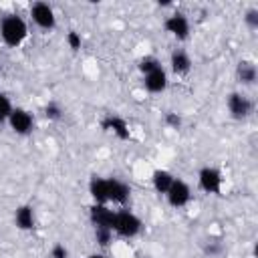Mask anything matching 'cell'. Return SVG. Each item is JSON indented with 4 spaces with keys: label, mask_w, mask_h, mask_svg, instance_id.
Listing matches in <instances>:
<instances>
[{
    "label": "cell",
    "mask_w": 258,
    "mask_h": 258,
    "mask_svg": "<svg viewBox=\"0 0 258 258\" xmlns=\"http://www.w3.org/2000/svg\"><path fill=\"white\" fill-rule=\"evenodd\" d=\"M26 36H28V26H26L22 16L6 14L0 20V38L4 40L6 46L16 48V46H20L26 40Z\"/></svg>",
    "instance_id": "6da1fadb"
},
{
    "label": "cell",
    "mask_w": 258,
    "mask_h": 258,
    "mask_svg": "<svg viewBox=\"0 0 258 258\" xmlns=\"http://www.w3.org/2000/svg\"><path fill=\"white\" fill-rule=\"evenodd\" d=\"M141 220L129 212V210H119L115 212V224H113V232L119 234L121 238H135L141 232Z\"/></svg>",
    "instance_id": "7a4b0ae2"
},
{
    "label": "cell",
    "mask_w": 258,
    "mask_h": 258,
    "mask_svg": "<svg viewBox=\"0 0 258 258\" xmlns=\"http://www.w3.org/2000/svg\"><path fill=\"white\" fill-rule=\"evenodd\" d=\"M30 16H32V22L42 28V30H52L56 26V16H54V10L50 4L46 2H34L30 6Z\"/></svg>",
    "instance_id": "3957f363"
},
{
    "label": "cell",
    "mask_w": 258,
    "mask_h": 258,
    "mask_svg": "<svg viewBox=\"0 0 258 258\" xmlns=\"http://www.w3.org/2000/svg\"><path fill=\"white\" fill-rule=\"evenodd\" d=\"M226 105H228L230 117H232V119H236V121H242V119L250 117L252 107H254V105H252V101H250L246 95L238 93V91H234V93H230V95H228Z\"/></svg>",
    "instance_id": "277c9868"
},
{
    "label": "cell",
    "mask_w": 258,
    "mask_h": 258,
    "mask_svg": "<svg viewBox=\"0 0 258 258\" xmlns=\"http://www.w3.org/2000/svg\"><path fill=\"white\" fill-rule=\"evenodd\" d=\"M198 185L206 194H220L222 189V171L218 167L206 165L198 173Z\"/></svg>",
    "instance_id": "5b68a950"
},
{
    "label": "cell",
    "mask_w": 258,
    "mask_h": 258,
    "mask_svg": "<svg viewBox=\"0 0 258 258\" xmlns=\"http://www.w3.org/2000/svg\"><path fill=\"white\" fill-rule=\"evenodd\" d=\"M163 28L165 32H169L173 38L177 40H187L189 38V20L185 14L181 12H173L163 20Z\"/></svg>",
    "instance_id": "8992f818"
},
{
    "label": "cell",
    "mask_w": 258,
    "mask_h": 258,
    "mask_svg": "<svg viewBox=\"0 0 258 258\" xmlns=\"http://www.w3.org/2000/svg\"><path fill=\"white\" fill-rule=\"evenodd\" d=\"M8 125L16 135H28L34 127V117L30 111H26L22 107H14L8 117Z\"/></svg>",
    "instance_id": "52a82bcc"
},
{
    "label": "cell",
    "mask_w": 258,
    "mask_h": 258,
    "mask_svg": "<svg viewBox=\"0 0 258 258\" xmlns=\"http://www.w3.org/2000/svg\"><path fill=\"white\" fill-rule=\"evenodd\" d=\"M165 198H167V204L171 208H183L191 200V189L183 179L175 177L173 183L169 185V189L165 191Z\"/></svg>",
    "instance_id": "ba28073f"
},
{
    "label": "cell",
    "mask_w": 258,
    "mask_h": 258,
    "mask_svg": "<svg viewBox=\"0 0 258 258\" xmlns=\"http://www.w3.org/2000/svg\"><path fill=\"white\" fill-rule=\"evenodd\" d=\"M91 224L95 228H107V230H113V224H115V212L109 210L107 206L103 204H93L91 206Z\"/></svg>",
    "instance_id": "9c48e42d"
},
{
    "label": "cell",
    "mask_w": 258,
    "mask_h": 258,
    "mask_svg": "<svg viewBox=\"0 0 258 258\" xmlns=\"http://www.w3.org/2000/svg\"><path fill=\"white\" fill-rule=\"evenodd\" d=\"M101 127L105 131H111L113 135H117L121 141H127L131 137V129H129V123L119 117V115H107L103 121H101Z\"/></svg>",
    "instance_id": "30bf717a"
},
{
    "label": "cell",
    "mask_w": 258,
    "mask_h": 258,
    "mask_svg": "<svg viewBox=\"0 0 258 258\" xmlns=\"http://www.w3.org/2000/svg\"><path fill=\"white\" fill-rule=\"evenodd\" d=\"M107 187H109V202L119 204V206H125L129 202L131 187L119 177H107Z\"/></svg>",
    "instance_id": "8fae6325"
},
{
    "label": "cell",
    "mask_w": 258,
    "mask_h": 258,
    "mask_svg": "<svg viewBox=\"0 0 258 258\" xmlns=\"http://www.w3.org/2000/svg\"><path fill=\"white\" fill-rule=\"evenodd\" d=\"M143 87L149 93H163L167 89V73L163 67H157L153 71H149L147 75H143Z\"/></svg>",
    "instance_id": "7c38bea8"
},
{
    "label": "cell",
    "mask_w": 258,
    "mask_h": 258,
    "mask_svg": "<svg viewBox=\"0 0 258 258\" xmlns=\"http://www.w3.org/2000/svg\"><path fill=\"white\" fill-rule=\"evenodd\" d=\"M191 64L194 62H191V58H189V54L185 50H181V48L171 50V54H169V67H171V71L177 77H185L191 71Z\"/></svg>",
    "instance_id": "4fadbf2b"
},
{
    "label": "cell",
    "mask_w": 258,
    "mask_h": 258,
    "mask_svg": "<svg viewBox=\"0 0 258 258\" xmlns=\"http://www.w3.org/2000/svg\"><path fill=\"white\" fill-rule=\"evenodd\" d=\"M89 194L93 198V204H109V187H107V177L93 175L89 181Z\"/></svg>",
    "instance_id": "5bb4252c"
},
{
    "label": "cell",
    "mask_w": 258,
    "mask_h": 258,
    "mask_svg": "<svg viewBox=\"0 0 258 258\" xmlns=\"http://www.w3.org/2000/svg\"><path fill=\"white\" fill-rule=\"evenodd\" d=\"M14 224L22 232L32 230L34 228V210H32V206H28V204L18 206L16 212H14Z\"/></svg>",
    "instance_id": "9a60e30c"
},
{
    "label": "cell",
    "mask_w": 258,
    "mask_h": 258,
    "mask_svg": "<svg viewBox=\"0 0 258 258\" xmlns=\"http://www.w3.org/2000/svg\"><path fill=\"white\" fill-rule=\"evenodd\" d=\"M236 79L242 85H254L258 79V69L252 60H240L236 67Z\"/></svg>",
    "instance_id": "2e32d148"
},
{
    "label": "cell",
    "mask_w": 258,
    "mask_h": 258,
    "mask_svg": "<svg viewBox=\"0 0 258 258\" xmlns=\"http://www.w3.org/2000/svg\"><path fill=\"white\" fill-rule=\"evenodd\" d=\"M173 179H175V175H173L171 171H167V169H155L153 175H151L153 189H155L157 194H163V196H165V191L169 189V185L173 183Z\"/></svg>",
    "instance_id": "e0dca14e"
},
{
    "label": "cell",
    "mask_w": 258,
    "mask_h": 258,
    "mask_svg": "<svg viewBox=\"0 0 258 258\" xmlns=\"http://www.w3.org/2000/svg\"><path fill=\"white\" fill-rule=\"evenodd\" d=\"M111 238H113V230H107V228H95V240L101 248H107L111 244Z\"/></svg>",
    "instance_id": "ac0fdd59"
},
{
    "label": "cell",
    "mask_w": 258,
    "mask_h": 258,
    "mask_svg": "<svg viewBox=\"0 0 258 258\" xmlns=\"http://www.w3.org/2000/svg\"><path fill=\"white\" fill-rule=\"evenodd\" d=\"M12 103H10V99L4 95V93H0V125L4 123V121H8V117H10V113H12Z\"/></svg>",
    "instance_id": "d6986e66"
},
{
    "label": "cell",
    "mask_w": 258,
    "mask_h": 258,
    "mask_svg": "<svg viewBox=\"0 0 258 258\" xmlns=\"http://www.w3.org/2000/svg\"><path fill=\"white\" fill-rule=\"evenodd\" d=\"M44 117L46 119H50V121H58V119H62V109H60V105L58 103H48L46 107H44Z\"/></svg>",
    "instance_id": "ffe728a7"
},
{
    "label": "cell",
    "mask_w": 258,
    "mask_h": 258,
    "mask_svg": "<svg viewBox=\"0 0 258 258\" xmlns=\"http://www.w3.org/2000/svg\"><path fill=\"white\" fill-rule=\"evenodd\" d=\"M157 67H161V62H159L155 56H143V58L139 60V71H141L143 75H147L149 71H153V69H157Z\"/></svg>",
    "instance_id": "44dd1931"
},
{
    "label": "cell",
    "mask_w": 258,
    "mask_h": 258,
    "mask_svg": "<svg viewBox=\"0 0 258 258\" xmlns=\"http://www.w3.org/2000/svg\"><path fill=\"white\" fill-rule=\"evenodd\" d=\"M244 22L250 30H256L258 28V8H248L244 14Z\"/></svg>",
    "instance_id": "7402d4cb"
},
{
    "label": "cell",
    "mask_w": 258,
    "mask_h": 258,
    "mask_svg": "<svg viewBox=\"0 0 258 258\" xmlns=\"http://www.w3.org/2000/svg\"><path fill=\"white\" fill-rule=\"evenodd\" d=\"M67 44H69V48L79 50L81 48V34L77 30H69L67 32Z\"/></svg>",
    "instance_id": "603a6c76"
},
{
    "label": "cell",
    "mask_w": 258,
    "mask_h": 258,
    "mask_svg": "<svg viewBox=\"0 0 258 258\" xmlns=\"http://www.w3.org/2000/svg\"><path fill=\"white\" fill-rule=\"evenodd\" d=\"M165 123L171 127V129H179L181 127V117L177 115V113H165Z\"/></svg>",
    "instance_id": "cb8c5ba5"
},
{
    "label": "cell",
    "mask_w": 258,
    "mask_h": 258,
    "mask_svg": "<svg viewBox=\"0 0 258 258\" xmlns=\"http://www.w3.org/2000/svg\"><path fill=\"white\" fill-rule=\"evenodd\" d=\"M50 258H69V250L64 244H54L50 250Z\"/></svg>",
    "instance_id": "d4e9b609"
},
{
    "label": "cell",
    "mask_w": 258,
    "mask_h": 258,
    "mask_svg": "<svg viewBox=\"0 0 258 258\" xmlns=\"http://www.w3.org/2000/svg\"><path fill=\"white\" fill-rule=\"evenodd\" d=\"M89 258H105V256H101V254H91Z\"/></svg>",
    "instance_id": "484cf974"
}]
</instances>
